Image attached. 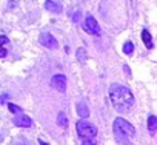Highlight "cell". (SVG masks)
Returning a JSON list of instances; mask_svg holds the SVG:
<instances>
[{
  "label": "cell",
  "mask_w": 157,
  "mask_h": 145,
  "mask_svg": "<svg viewBox=\"0 0 157 145\" xmlns=\"http://www.w3.org/2000/svg\"><path fill=\"white\" fill-rule=\"evenodd\" d=\"M13 123H14L16 127H20V128H29V127L33 125V120H31L28 116H25V114H17V116L14 117Z\"/></svg>",
  "instance_id": "cell-7"
},
{
  "label": "cell",
  "mask_w": 157,
  "mask_h": 145,
  "mask_svg": "<svg viewBox=\"0 0 157 145\" xmlns=\"http://www.w3.org/2000/svg\"><path fill=\"white\" fill-rule=\"evenodd\" d=\"M82 145H96V142H94L93 139H85V140L82 142Z\"/></svg>",
  "instance_id": "cell-16"
},
{
  "label": "cell",
  "mask_w": 157,
  "mask_h": 145,
  "mask_svg": "<svg viewBox=\"0 0 157 145\" xmlns=\"http://www.w3.org/2000/svg\"><path fill=\"white\" fill-rule=\"evenodd\" d=\"M8 108H10V111L14 113V114H22V108L17 107V105H14V104H8Z\"/></svg>",
  "instance_id": "cell-14"
},
{
  "label": "cell",
  "mask_w": 157,
  "mask_h": 145,
  "mask_svg": "<svg viewBox=\"0 0 157 145\" xmlns=\"http://www.w3.org/2000/svg\"><path fill=\"white\" fill-rule=\"evenodd\" d=\"M123 69H125V71H126V72H128V76H131V71H129V68H128V66H126V65H125V66H123Z\"/></svg>",
  "instance_id": "cell-19"
},
{
  "label": "cell",
  "mask_w": 157,
  "mask_h": 145,
  "mask_svg": "<svg viewBox=\"0 0 157 145\" xmlns=\"http://www.w3.org/2000/svg\"><path fill=\"white\" fill-rule=\"evenodd\" d=\"M57 125L62 127V128H66L68 127V117H66L65 113H59V116H57Z\"/></svg>",
  "instance_id": "cell-12"
},
{
  "label": "cell",
  "mask_w": 157,
  "mask_h": 145,
  "mask_svg": "<svg viewBox=\"0 0 157 145\" xmlns=\"http://www.w3.org/2000/svg\"><path fill=\"white\" fill-rule=\"evenodd\" d=\"M148 130L151 134L157 131V116H149L148 117Z\"/></svg>",
  "instance_id": "cell-11"
},
{
  "label": "cell",
  "mask_w": 157,
  "mask_h": 145,
  "mask_svg": "<svg viewBox=\"0 0 157 145\" xmlns=\"http://www.w3.org/2000/svg\"><path fill=\"white\" fill-rule=\"evenodd\" d=\"M108 94H109V99H111L113 107H114L116 111H119V113H123V114H125V113H129V110L134 107V102H136L134 94H132V91H131L128 87H125V85L113 84V85L109 87Z\"/></svg>",
  "instance_id": "cell-1"
},
{
  "label": "cell",
  "mask_w": 157,
  "mask_h": 145,
  "mask_svg": "<svg viewBox=\"0 0 157 145\" xmlns=\"http://www.w3.org/2000/svg\"><path fill=\"white\" fill-rule=\"evenodd\" d=\"M113 128H114V134L117 136V139L120 142H123L125 145L128 143V139H131V137L136 136V128L128 120H125L123 117H117L114 120Z\"/></svg>",
  "instance_id": "cell-2"
},
{
  "label": "cell",
  "mask_w": 157,
  "mask_h": 145,
  "mask_svg": "<svg viewBox=\"0 0 157 145\" xmlns=\"http://www.w3.org/2000/svg\"><path fill=\"white\" fill-rule=\"evenodd\" d=\"M39 143H40V145H48V143H46V142H43V140H39Z\"/></svg>",
  "instance_id": "cell-21"
},
{
  "label": "cell",
  "mask_w": 157,
  "mask_h": 145,
  "mask_svg": "<svg viewBox=\"0 0 157 145\" xmlns=\"http://www.w3.org/2000/svg\"><path fill=\"white\" fill-rule=\"evenodd\" d=\"M39 42H40L45 48H49V49H57V48H59V42L56 40V37H52V36L48 34V33L40 34Z\"/></svg>",
  "instance_id": "cell-5"
},
{
  "label": "cell",
  "mask_w": 157,
  "mask_h": 145,
  "mask_svg": "<svg viewBox=\"0 0 157 145\" xmlns=\"http://www.w3.org/2000/svg\"><path fill=\"white\" fill-rule=\"evenodd\" d=\"M5 56H6V49H5V48H2V51H0V57L3 59Z\"/></svg>",
  "instance_id": "cell-18"
},
{
  "label": "cell",
  "mask_w": 157,
  "mask_h": 145,
  "mask_svg": "<svg viewBox=\"0 0 157 145\" xmlns=\"http://www.w3.org/2000/svg\"><path fill=\"white\" fill-rule=\"evenodd\" d=\"M6 97H8V94H3V96H2V104L6 102Z\"/></svg>",
  "instance_id": "cell-20"
},
{
  "label": "cell",
  "mask_w": 157,
  "mask_h": 145,
  "mask_svg": "<svg viewBox=\"0 0 157 145\" xmlns=\"http://www.w3.org/2000/svg\"><path fill=\"white\" fill-rule=\"evenodd\" d=\"M45 10H48L49 13H54V14H59L62 13V5L56 0H46L45 2Z\"/></svg>",
  "instance_id": "cell-8"
},
{
  "label": "cell",
  "mask_w": 157,
  "mask_h": 145,
  "mask_svg": "<svg viewBox=\"0 0 157 145\" xmlns=\"http://www.w3.org/2000/svg\"><path fill=\"white\" fill-rule=\"evenodd\" d=\"M77 59L80 62H85L86 60V54H85V49L83 48H78L77 49Z\"/></svg>",
  "instance_id": "cell-15"
},
{
  "label": "cell",
  "mask_w": 157,
  "mask_h": 145,
  "mask_svg": "<svg viewBox=\"0 0 157 145\" xmlns=\"http://www.w3.org/2000/svg\"><path fill=\"white\" fill-rule=\"evenodd\" d=\"M83 29H85L88 34H91V36H97V34H100V26H99L97 20H96L93 16H86V17H85Z\"/></svg>",
  "instance_id": "cell-4"
},
{
  "label": "cell",
  "mask_w": 157,
  "mask_h": 145,
  "mask_svg": "<svg viewBox=\"0 0 157 145\" xmlns=\"http://www.w3.org/2000/svg\"><path fill=\"white\" fill-rule=\"evenodd\" d=\"M77 114L80 116L82 119H88V116H90V108H88V105H86L85 102H78V104H77Z\"/></svg>",
  "instance_id": "cell-9"
},
{
  "label": "cell",
  "mask_w": 157,
  "mask_h": 145,
  "mask_svg": "<svg viewBox=\"0 0 157 145\" xmlns=\"http://www.w3.org/2000/svg\"><path fill=\"white\" fill-rule=\"evenodd\" d=\"M142 40H143V43H145V46H146L148 49H151V48L154 46L152 37H151V34H149L148 29H143V31H142Z\"/></svg>",
  "instance_id": "cell-10"
},
{
  "label": "cell",
  "mask_w": 157,
  "mask_h": 145,
  "mask_svg": "<svg viewBox=\"0 0 157 145\" xmlns=\"http://www.w3.org/2000/svg\"><path fill=\"white\" fill-rule=\"evenodd\" d=\"M8 42H10V40H8V37H6V36H2V43H3V45H6Z\"/></svg>",
  "instance_id": "cell-17"
},
{
  "label": "cell",
  "mask_w": 157,
  "mask_h": 145,
  "mask_svg": "<svg viewBox=\"0 0 157 145\" xmlns=\"http://www.w3.org/2000/svg\"><path fill=\"white\" fill-rule=\"evenodd\" d=\"M51 87H54L57 91H65L66 90V77L63 74H54L51 79Z\"/></svg>",
  "instance_id": "cell-6"
},
{
  "label": "cell",
  "mask_w": 157,
  "mask_h": 145,
  "mask_svg": "<svg viewBox=\"0 0 157 145\" xmlns=\"http://www.w3.org/2000/svg\"><path fill=\"white\" fill-rule=\"evenodd\" d=\"M75 130H77V134L80 136L82 139H94L97 136L96 125H93L86 119H80V120H78L75 123Z\"/></svg>",
  "instance_id": "cell-3"
},
{
  "label": "cell",
  "mask_w": 157,
  "mask_h": 145,
  "mask_svg": "<svg viewBox=\"0 0 157 145\" xmlns=\"http://www.w3.org/2000/svg\"><path fill=\"white\" fill-rule=\"evenodd\" d=\"M132 49H134V45H132V42H125L123 43V53L125 54H132Z\"/></svg>",
  "instance_id": "cell-13"
}]
</instances>
